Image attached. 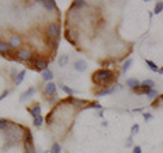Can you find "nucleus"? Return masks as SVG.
<instances>
[{
	"label": "nucleus",
	"mask_w": 163,
	"mask_h": 153,
	"mask_svg": "<svg viewBox=\"0 0 163 153\" xmlns=\"http://www.w3.org/2000/svg\"><path fill=\"white\" fill-rule=\"evenodd\" d=\"M111 77H113V73H111V71H107V69H99V71H97L94 75H92L94 81L98 83V84L110 81Z\"/></svg>",
	"instance_id": "1"
},
{
	"label": "nucleus",
	"mask_w": 163,
	"mask_h": 153,
	"mask_svg": "<svg viewBox=\"0 0 163 153\" xmlns=\"http://www.w3.org/2000/svg\"><path fill=\"white\" fill-rule=\"evenodd\" d=\"M11 49H12V47H11L10 44H7V42H0V54H8Z\"/></svg>",
	"instance_id": "6"
},
{
	"label": "nucleus",
	"mask_w": 163,
	"mask_h": 153,
	"mask_svg": "<svg viewBox=\"0 0 163 153\" xmlns=\"http://www.w3.org/2000/svg\"><path fill=\"white\" fill-rule=\"evenodd\" d=\"M24 75H26V71H22V72H19V73H18V76H16V79H15V84L16 85H19L22 81H23Z\"/></svg>",
	"instance_id": "18"
},
{
	"label": "nucleus",
	"mask_w": 163,
	"mask_h": 153,
	"mask_svg": "<svg viewBox=\"0 0 163 153\" xmlns=\"http://www.w3.org/2000/svg\"><path fill=\"white\" fill-rule=\"evenodd\" d=\"M29 111H30V114H31L33 117L37 118V117H40V115H41V107L40 106H35V107H33V109H30Z\"/></svg>",
	"instance_id": "13"
},
{
	"label": "nucleus",
	"mask_w": 163,
	"mask_h": 153,
	"mask_svg": "<svg viewBox=\"0 0 163 153\" xmlns=\"http://www.w3.org/2000/svg\"><path fill=\"white\" fill-rule=\"evenodd\" d=\"M24 149H26L27 153H35V149L33 148V144H30V142H26V144H24Z\"/></svg>",
	"instance_id": "21"
},
{
	"label": "nucleus",
	"mask_w": 163,
	"mask_h": 153,
	"mask_svg": "<svg viewBox=\"0 0 163 153\" xmlns=\"http://www.w3.org/2000/svg\"><path fill=\"white\" fill-rule=\"evenodd\" d=\"M130 65H132V60L129 58V60H126V61H125V64L122 65V72H124V73H125V72H128V69L130 68Z\"/></svg>",
	"instance_id": "23"
},
{
	"label": "nucleus",
	"mask_w": 163,
	"mask_h": 153,
	"mask_svg": "<svg viewBox=\"0 0 163 153\" xmlns=\"http://www.w3.org/2000/svg\"><path fill=\"white\" fill-rule=\"evenodd\" d=\"M16 57L22 61H29L31 58V52L27 49H21L18 53H16Z\"/></svg>",
	"instance_id": "3"
},
{
	"label": "nucleus",
	"mask_w": 163,
	"mask_h": 153,
	"mask_svg": "<svg viewBox=\"0 0 163 153\" xmlns=\"http://www.w3.org/2000/svg\"><path fill=\"white\" fill-rule=\"evenodd\" d=\"M43 6H45L46 10H49V11H52V10L56 8V2H53V0H43Z\"/></svg>",
	"instance_id": "11"
},
{
	"label": "nucleus",
	"mask_w": 163,
	"mask_h": 153,
	"mask_svg": "<svg viewBox=\"0 0 163 153\" xmlns=\"http://www.w3.org/2000/svg\"><path fill=\"white\" fill-rule=\"evenodd\" d=\"M144 119H145V121H149V119H152V115L149 114V112H144Z\"/></svg>",
	"instance_id": "30"
},
{
	"label": "nucleus",
	"mask_w": 163,
	"mask_h": 153,
	"mask_svg": "<svg viewBox=\"0 0 163 153\" xmlns=\"http://www.w3.org/2000/svg\"><path fill=\"white\" fill-rule=\"evenodd\" d=\"M34 92H35V88H33V87L29 88V91H26V92H23L21 95V102H24L27 98H30L31 95H34Z\"/></svg>",
	"instance_id": "9"
},
{
	"label": "nucleus",
	"mask_w": 163,
	"mask_h": 153,
	"mask_svg": "<svg viewBox=\"0 0 163 153\" xmlns=\"http://www.w3.org/2000/svg\"><path fill=\"white\" fill-rule=\"evenodd\" d=\"M137 131H139V125H133L132 129H130V134H132V137L136 136V134H137Z\"/></svg>",
	"instance_id": "27"
},
{
	"label": "nucleus",
	"mask_w": 163,
	"mask_h": 153,
	"mask_svg": "<svg viewBox=\"0 0 163 153\" xmlns=\"http://www.w3.org/2000/svg\"><path fill=\"white\" fill-rule=\"evenodd\" d=\"M42 117H41V115H40V117H37V118H34V122H33V123H34V126H37V127H38V126H41V125H42Z\"/></svg>",
	"instance_id": "26"
},
{
	"label": "nucleus",
	"mask_w": 163,
	"mask_h": 153,
	"mask_svg": "<svg viewBox=\"0 0 163 153\" xmlns=\"http://www.w3.org/2000/svg\"><path fill=\"white\" fill-rule=\"evenodd\" d=\"M160 99H162V100H163V95H160Z\"/></svg>",
	"instance_id": "35"
},
{
	"label": "nucleus",
	"mask_w": 163,
	"mask_h": 153,
	"mask_svg": "<svg viewBox=\"0 0 163 153\" xmlns=\"http://www.w3.org/2000/svg\"><path fill=\"white\" fill-rule=\"evenodd\" d=\"M46 33H48L49 38H53L57 41V38L60 37V33H61V29H60V26L57 23H50L48 26V29H46Z\"/></svg>",
	"instance_id": "2"
},
{
	"label": "nucleus",
	"mask_w": 163,
	"mask_h": 153,
	"mask_svg": "<svg viewBox=\"0 0 163 153\" xmlns=\"http://www.w3.org/2000/svg\"><path fill=\"white\" fill-rule=\"evenodd\" d=\"M84 3H86V2H83V0H76V2H73L72 7H76V8H80V7H83V6H84Z\"/></svg>",
	"instance_id": "25"
},
{
	"label": "nucleus",
	"mask_w": 163,
	"mask_h": 153,
	"mask_svg": "<svg viewBox=\"0 0 163 153\" xmlns=\"http://www.w3.org/2000/svg\"><path fill=\"white\" fill-rule=\"evenodd\" d=\"M42 79L45 80V81L50 83V80L53 79V72H52V71H49V69H46V71H43V72H42Z\"/></svg>",
	"instance_id": "12"
},
{
	"label": "nucleus",
	"mask_w": 163,
	"mask_h": 153,
	"mask_svg": "<svg viewBox=\"0 0 163 153\" xmlns=\"http://www.w3.org/2000/svg\"><path fill=\"white\" fill-rule=\"evenodd\" d=\"M163 11V2H158L156 6H155V10H154V14H160Z\"/></svg>",
	"instance_id": "19"
},
{
	"label": "nucleus",
	"mask_w": 163,
	"mask_h": 153,
	"mask_svg": "<svg viewBox=\"0 0 163 153\" xmlns=\"http://www.w3.org/2000/svg\"><path fill=\"white\" fill-rule=\"evenodd\" d=\"M145 95L148 96L149 99H154V98H156V96H158V91L156 90H152V88H147Z\"/></svg>",
	"instance_id": "16"
},
{
	"label": "nucleus",
	"mask_w": 163,
	"mask_h": 153,
	"mask_svg": "<svg viewBox=\"0 0 163 153\" xmlns=\"http://www.w3.org/2000/svg\"><path fill=\"white\" fill-rule=\"evenodd\" d=\"M110 93H113V90L111 88H105V90L98 92V96H105V95H110Z\"/></svg>",
	"instance_id": "20"
},
{
	"label": "nucleus",
	"mask_w": 163,
	"mask_h": 153,
	"mask_svg": "<svg viewBox=\"0 0 163 153\" xmlns=\"http://www.w3.org/2000/svg\"><path fill=\"white\" fill-rule=\"evenodd\" d=\"M159 73H162V75H163V68H160V69H159Z\"/></svg>",
	"instance_id": "34"
},
{
	"label": "nucleus",
	"mask_w": 163,
	"mask_h": 153,
	"mask_svg": "<svg viewBox=\"0 0 163 153\" xmlns=\"http://www.w3.org/2000/svg\"><path fill=\"white\" fill-rule=\"evenodd\" d=\"M68 100L71 102V103L73 104V106H78V107H80V106H84V104H87V100H79V99H68Z\"/></svg>",
	"instance_id": "15"
},
{
	"label": "nucleus",
	"mask_w": 163,
	"mask_h": 153,
	"mask_svg": "<svg viewBox=\"0 0 163 153\" xmlns=\"http://www.w3.org/2000/svg\"><path fill=\"white\" fill-rule=\"evenodd\" d=\"M5 127H8V121L0 119V129H5Z\"/></svg>",
	"instance_id": "29"
},
{
	"label": "nucleus",
	"mask_w": 163,
	"mask_h": 153,
	"mask_svg": "<svg viewBox=\"0 0 163 153\" xmlns=\"http://www.w3.org/2000/svg\"><path fill=\"white\" fill-rule=\"evenodd\" d=\"M35 69H37V71H46V69H48V63H46V61H43V60H37L35 61Z\"/></svg>",
	"instance_id": "5"
},
{
	"label": "nucleus",
	"mask_w": 163,
	"mask_h": 153,
	"mask_svg": "<svg viewBox=\"0 0 163 153\" xmlns=\"http://www.w3.org/2000/svg\"><path fill=\"white\" fill-rule=\"evenodd\" d=\"M67 63H68V57H67V56H61V57L59 58V65L60 66H64Z\"/></svg>",
	"instance_id": "24"
},
{
	"label": "nucleus",
	"mask_w": 163,
	"mask_h": 153,
	"mask_svg": "<svg viewBox=\"0 0 163 153\" xmlns=\"http://www.w3.org/2000/svg\"><path fill=\"white\" fill-rule=\"evenodd\" d=\"M154 85H155V83H154V80H151V79H145L144 81H141V87L154 88Z\"/></svg>",
	"instance_id": "14"
},
{
	"label": "nucleus",
	"mask_w": 163,
	"mask_h": 153,
	"mask_svg": "<svg viewBox=\"0 0 163 153\" xmlns=\"http://www.w3.org/2000/svg\"><path fill=\"white\" fill-rule=\"evenodd\" d=\"M61 152V148H60V144H53L50 148V153H60Z\"/></svg>",
	"instance_id": "22"
},
{
	"label": "nucleus",
	"mask_w": 163,
	"mask_h": 153,
	"mask_svg": "<svg viewBox=\"0 0 163 153\" xmlns=\"http://www.w3.org/2000/svg\"><path fill=\"white\" fill-rule=\"evenodd\" d=\"M133 153H141V148L140 146H135L133 148Z\"/></svg>",
	"instance_id": "31"
},
{
	"label": "nucleus",
	"mask_w": 163,
	"mask_h": 153,
	"mask_svg": "<svg viewBox=\"0 0 163 153\" xmlns=\"http://www.w3.org/2000/svg\"><path fill=\"white\" fill-rule=\"evenodd\" d=\"M73 68L78 72H84L87 69V63L84 60H78L75 64H73Z\"/></svg>",
	"instance_id": "4"
},
{
	"label": "nucleus",
	"mask_w": 163,
	"mask_h": 153,
	"mask_svg": "<svg viewBox=\"0 0 163 153\" xmlns=\"http://www.w3.org/2000/svg\"><path fill=\"white\" fill-rule=\"evenodd\" d=\"M140 84H141V83L137 79H128L126 80V85H128V87H130V88H133V90H135V88H137Z\"/></svg>",
	"instance_id": "10"
},
{
	"label": "nucleus",
	"mask_w": 163,
	"mask_h": 153,
	"mask_svg": "<svg viewBox=\"0 0 163 153\" xmlns=\"http://www.w3.org/2000/svg\"><path fill=\"white\" fill-rule=\"evenodd\" d=\"M145 64L147 66H149V69H151L152 72H159V68H158V65L155 63H152L151 60H145Z\"/></svg>",
	"instance_id": "17"
},
{
	"label": "nucleus",
	"mask_w": 163,
	"mask_h": 153,
	"mask_svg": "<svg viewBox=\"0 0 163 153\" xmlns=\"http://www.w3.org/2000/svg\"><path fill=\"white\" fill-rule=\"evenodd\" d=\"M57 45H59V42L54 41V42H53V47H57Z\"/></svg>",
	"instance_id": "33"
},
{
	"label": "nucleus",
	"mask_w": 163,
	"mask_h": 153,
	"mask_svg": "<svg viewBox=\"0 0 163 153\" xmlns=\"http://www.w3.org/2000/svg\"><path fill=\"white\" fill-rule=\"evenodd\" d=\"M45 93L46 95H54L56 93V84H53V83H48L45 87Z\"/></svg>",
	"instance_id": "7"
},
{
	"label": "nucleus",
	"mask_w": 163,
	"mask_h": 153,
	"mask_svg": "<svg viewBox=\"0 0 163 153\" xmlns=\"http://www.w3.org/2000/svg\"><path fill=\"white\" fill-rule=\"evenodd\" d=\"M62 90H64V92H65V93H68V95H72V93L75 92V91L71 90V88H69V87H67V85H62Z\"/></svg>",
	"instance_id": "28"
},
{
	"label": "nucleus",
	"mask_w": 163,
	"mask_h": 153,
	"mask_svg": "<svg viewBox=\"0 0 163 153\" xmlns=\"http://www.w3.org/2000/svg\"><path fill=\"white\" fill-rule=\"evenodd\" d=\"M8 93H10V91H4V92H3V93H2V95H0V100H2V99H4V98H5V96H7V95H8Z\"/></svg>",
	"instance_id": "32"
},
{
	"label": "nucleus",
	"mask_w": 163,
	"mask_h": 153,
	"mask_svg": "<svg viewBox=\"0 0 163 153\" xmlns=\"http://www.w3.org/2000/svg\"><path fill=\"white\" fill-rule=\"evenodd\" d=\"M10 45H11V47H14V49H16V47L21 46V38H19V35H12L11 37Z\"/></svg>",
	"instance_id": "8"
}]
</instances>
